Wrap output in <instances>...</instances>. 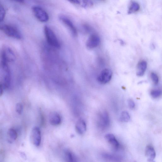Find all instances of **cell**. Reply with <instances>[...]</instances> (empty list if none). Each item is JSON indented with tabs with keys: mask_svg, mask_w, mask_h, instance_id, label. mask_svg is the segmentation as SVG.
<instances>
[{
	"mask_svg": "<svg viewBox=\"0 0 162 162\" xmlns=\"http://www.w3.org/2000/svg\"><path fill=\"white\" fill-rule=\"evenodd\" d=\"M30 139L31 143L35 146L38 147L40 146L41 142V135L38 128L35 127L32 129Z\"/></svg>",
	"mask_w": 162,
	"mask_h": 162,
	"instance_id": "cell-6",
	"label": "cell"
},
{
	"mask_svg": "<svg viewBox=\"0 0 162 162\" xmlns=\"http://www.w3.org/2000/svg\"><path fill=\"white\" fill-rule=\"evenodd\" d=\"M151 78L154 84H158L159 79L158 75L155 72H152L150 74Z\"/></svg>",
	"mask_w": 162,
	"mask_h": 162,
	"instance_id": "cell-23",
	"label": "cell"
},
{
	"mask_svg": "<svg viewBox=\"0 0 162 162\" xmlns=\"http://www.w3.org/2000/svg\"><path fill=\"white\" fill-rule=\"evenodd\" d=\"M59 18L60 20L66 25L71 31L72 34L74 36H76L77 34L76 29L71 20L63 15H60Z\"/></svg>",
	"mask_w": 162,
	"mask_h": 162,
	"instance_id": "cell-9",
	"label": "cell"
},
{
	"mask_svg": "<svg viewBox=\"0 0 162 162\" xmlns=\"http://www.w3.org/2000/svg\"><path fill=\"white\" fill-rule=\"evenodd\" d=\"M15 59V55L11 48L9 47L4 48L2 54V60L8 63L13 62Z\"/></svg>",
	"mask_w": 162,
	"mask_h": 162,
	"instance_id": "cell-8",
	"label": "cell"
},
{
	"mask_svg": "<svg viewBox=\"0 0 162 162\" xmlns=\"http://www.w3.org/2000/svg\"><path fill=\"white\" fill-rule=\"evenodd\" d=\"M32 9L35 17L40 22H46L49 20V16L41 7L34 6L32 7Z\"/></svg>",
	"mask_w": 162,
	"mask_h": 162,
	"instance_id": "cell-5",
	"label": "cell"
},
{
	"mask_svg": "<svg viewBox=\"0 0 162 162\" xmlns=\"http://www.w3.org/2000/svg\"><path fill=\"white\" fill-rule=\"evenodd\" d=\"M76 130L79 134L83 135L84 134L86 131V125L85 122L83 119L78 120L75 125Z\"/></svg>",
	"mask_w": 162,
	"mask_h": 162,
	"instance_id": "cell-13",
	"label": "cell"
},
{
	"mask_svg": "<svg viewBox=\"0 0 162 162\" xmlns=\"http://www.w3.org/2000/svg\"><path fill=\"white\" fill-rule=\"evenodd\" d=\"M44 32L48 44L57 48H60V43L53 30L50 27L45 26L44 27Z\"/></svg>",
	"mask_w": 162,
	"mask_h": 162,
	"instance_id": "cell-3",
	"label": "cell"
},
{
	"mask_svg": "<svg viewBox=\"0 0 162 162\" xmlns=\"http://www.w3.org/2000/svg\"><path fill=\"white\" fill-rule=\"evenodd\" d=\"M3 93V86L2 84L0 83V96H2Z\"/></svg>",
	"mask_w": 162,
	"mask_h": 162,
	"instance_id": "cell-28",
	"label": "cell"
},
{
	"mask_svg": "<svg viewBox=\"0 0 162 162\" xmlns=\"http://www.w3.org/2000/svg\"><path fill=\"white\" fill-rule=\"evenodd\" d=\"M83 6L85 8L92 7L93 5L92 0H82Z\"/></svg>",
	"mask_w": 162,
	"mask_h": 162,
	"instance_id": "cell-24",
	"label": "cell"
},
{
	"mask_svg": "<svg viewBox=\"0 0 162 162\" xmlns=\"http://www.w3.org/2000/svg\"><path fill=\"white\" fill-rule=\"evenodd\" d=\"M147 64L146 61L144 60L140 61L137 64L136 68V74L137 76H142L146 71Z\"/></svg>",
	"mask_w": 162,
	"mask_h": 162,
	"instance_id": "cell-14",
	"label": "cell"
},
{
	"mask_svg": "<svg viewBox=\"0 0 162 162\" xmlns=\"http://www.w3.org/2000/svg\"><path fill=\"white\" fill-rule=\"evenodd\" d=\"M11 1L19 3H23L25 0H11Z\"/></svg>",
	"mask_w": 162,
	"mask_h": 162,
	"instance_id": "cell-29",
	"label": "cell"
},
{
	"mask_svg": "<svg viewBox=\"0 0 162 162\" xmlns=\"http://www.w3.org/2000/svg\"><path fill=\"white\" fill-rule=\"evenodd\" d=\"M0 30L8 36L17 39H21L22 38L20 31L13 26L6 24L1 25H0Z\"/></svg>",
	"mask_w": 162,
	"mask_h": 162,
	"instance_id": "cell-2",
	"label": "cell"
},
{
	"mask_svg": "<svg viewBox=\"0 0 162 162\" xmlns=\"http://www.w3.org/2000/svg\"><path fill=\"white\" fill-rule=\"evenodd\" d=\"M161 91L158 90H152L150 92L151 96L152 98L154 99L159 98L161 95Z\"/></svg>",
	"mask_w": 162,
	"mask_h": 162,
	"instance_id": "cell-22",
	"label": "cell"
},
{
	"mask_svg": "<svg viewBox=\"0 0 162 162\" xmlns=\"http://www.w3.org/2000/svg\"><path fill=\"white\" fill-rule=\"evenodd\" d=\"M65 158L68 162H75L77 161L74 154L69 150H66L65 152Z\"/></svg>",
	"mask_w": 162,
	"mask_h": 162,
	"instance_id": "cell-18",
	"label": "cell"
},
{
	"mask_svg": "<svg viewBox=\"0 0 162 162\" xmlns=\"http://www.w3.org/2000/svg\"><path fill=\"white\" fill-rule=\"evenodd\" d=\"M101 156L104 159L111 161H119L123 159L121 156L107 153H103Z\"/></svg>",
	"mask_w": 162,
	"mask_h": 162,
	"instance_id": "cell-16",
	"label": "cell"
},
{
	"mask_svg": "<svg viewBox=\"0 0 162 162\" xmlns=\"http://www.w3.org/2000/svg\"><path fill=\"white\" fill-rule=\"evenodd\" d=\"M100 42V38L98 35L93 34L88 39L86 45L89 48H93L98 46Z\"/></svg>",
	"mask_w": 162,
	"mask_h": 162,
	"instance_id": "cell-10",
	"label": "cell"
},
{
	"mask_svg": "<svg viewBox=\"0 0 162 162\" xmlns=\"http://www.w3.org/2000/svg\"><path fill=\"white\" fill-rule=\"evenodd\" d=\"M6 15V11L4 6L0 3V23L4 19Z\"/></svg>",
	"mask_w": 162,
	"mask_h": 162,
	"instance_id": "cell-21",
	"label": "cell"
},
{
	"mask_svg": "<svg viewBox=\"0 0 162 162\" xmlns=\"http://www.w3.org/2000/svg\"><path fill=\"white\" fill-rule=\"evenodd\" d=\"M49 120L51 125L53 126H58L62 122V118L60 114L56 112H53L50 113Z\"/></svg>",
	"mask_w": 162,
	"mask_h": 162,
	"instance_id": "cell-12",
	"label": "cell"
},
{
	"mask_svg": "<svg viewBox=\"0 0 162 162\" xmlns=\"http://www.w3.org/2000/svg\"><path fill=\"white\" fill-rule=\"evenodd\" d=\"M100 1H104V0H100Z\"/></svg>",
	"mask_w": 162,
	"mask_h": 162,
	"instance_id": "cell-30",
	"label": "cell"
},
{
	"mask_svg": "<svg viewBox=\"0 0 162 162\" xmlns=\"http://www.w3.org/2000/svg\"><path fill=\"white\" fill-rule=\"evenodd\" d=\"M0 74H1L4 87L9 88L11 82V72L7 62L2 60L0 62Z\"/></svg>",
	"mask_w": 162,
	"mask_h": 162,
	"instance_id": "cell-1",
	"label": "cell"
},
{
	"mask_svg": "<svg viewBox=\"0 0 162 162\" xmlns=\"http://www.w3.org/2000/svg\"><path fill=\"white\" fill-rule=\"evenodd\" d=\"M140 6L138 3L135 1H132L129 6L128 13L130 14L135 13L140 10Z\"/></svg>",
	"mask_w": 162,
	"mask_h": 162,
	"instance_id": "cell-17",
	"label": "cell"
},
{
	"mask_svg": "<svg viewBox=\"0 0 162 162\" xmlns=\"http://www.w3.org/2000/svg\"><path fill=\"white\" fill-rule=\"evenodd\" d=\"M69 2L76 5H79L80 2L79 0H67Z\"/></svg>",
	"mask_w": 162,
	"mask_h": 162,
	"instance_id": "cell-27",
	"label": "cell"
},
{
	"mask_svg": "<svg viewBox=\"0 0 162 162\" xmlns=\"http://www.w3.org/2000/svg\"><path fill=\"white\" fill-rule=\"evenodd\" d=\"M105 138L111 147L115 150H117L119 149V143L114 135L108 133L105 135Z\"/></svg>",
	"mask_w": 162,
	"mask_h": 162,
	"instance_id": "cell-11",
	"label": "cell"
},
{
	"mask_svg": "<svg viewBox=\"0 0 162 162\" xmlns=\"http://www.w3.org/2000/svg\"><path fill=\"white\" fill-rule=\"evenodd\" d=\"M23 111V106L21 103H18L16 105V111L19 114H21Z\"/></svg>",
	"mask_w": 162,
	"mask_h": 162,
	"instance_id": "cell-25",
	"label": "cell"
},
{
	"mask_svg": "<svg viewBox=\"0 0 162 162\" xmlns=\"http://www.w3.org/2000/svg\"><path fill=\"white\" fill-rule=\"evenodd\" d=\"M131 119V117L127 111H123L121 113L120 116V119L122 122H127Z\"/></svg>",
	"mask_w": 162,
	"mask_h": 162,
	"instance_id": "cell-19",
	"label": "cell"
},
{
	"mask_svg": "<svg viewBox=\"0 0 162 162\" xmlns=\"http://www.w3.org/2000/svg\"><path fill=\"white\" fill-rule=\"evenodd\" d=\"M8 134L10 138L12 140L15 141L17 138L18 133L13 129L11 128L9 129L8 131Z\"/></svg>",
	"mask_w": 162,
	"mask_h": 162,
	"instance_id": "cell-20",
	"label": "cell"
},
{
	"mask_svg": "<svg viewBox=\"0 0 162 162\" xmlns=\"http://www.w3.org/2000/svg\"><path fill=\"white\" fill-rule=\"evenodd\" d=\"M128 106L129 108L132 109L135 107V104L134 102L131 99H129L128 100Z\"/></svg>",
	"mask_w": 162,
	"mask_h": 162,
	"instance_id": "cell-26",
	"label": "cell"
},
{
	"mask_svg": "<svg viewBox=\"0 0 162 162\" xmlns=\"http://www.w3.org/2000/svg\"><path fill=\"white\" fill-rule=\"evenodd\" d=\"M145 155L148 160L152 161L155 159L156 157V153L154 148L151 145H148L145 149Z\"/></svg>",
	"mask_w": 162,
	"mask_h": 162,
	"instance_id": "cell-15",
	"label": "cell"
},
{
	"mask_svg": "<svg viewBox=\"0 0 162 162\" xmlns=\"http://www.w3.org/2000/svg\"><path fill=\"white\" fill-rule=\"evenodd\" d=\"M98 125L102 130L106 129L110 124V119L108 113L106 111H103L99 114L98 118Z\"/></svg>",
	"mask_w": 162,
	"mask_h": 162,
	"instance_id": "cell-4",
	"label": "cell"
},
{
	"mask_svg": "<svg viewBox=\"0 0 162 162\" xmlns=\"http://www.w3.org/2000/svg\"><path fill=\"white\" fill-rule=\"evenodd\" d=\"M112 76V72L111 69H104L101 72L97 79L101 84H106L111 80Z\"/></svg>",
	"mask_w": 162,
	"mask_h": 162,
	"instance_id": "cell-7",
	"label": "cell"
}]
</instances>
